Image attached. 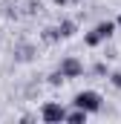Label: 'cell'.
Instances as JSON below:
<instances>
[{"label":"cell","mask_w":121,"mask_h":124,"mask_svg":"<svg viewBox=\"0 0 121 124\" xmlns=\"http://www.w3.org/2000/svg\"><path fill=\"white\" fill-rule=\"evenodd\" d=\"M110 81H113V87H118V90H121V69H115V72L110 75Z\"/></svg>","instance_id":"8fae6325"},{"label":"cell","mask_w":121,"mask_h":124,"mask_svg":"<svg viewBox=\"0 0 121 124\" xmlns=\"http://www.w3.org/2000/svg\"><path fill=\"white\" fill-rule=\"evenodd\" d=\"M58 72L63 75V81H69V78H81L84 75V63L78 61V58H63L58 66Z\"/></svg>","instance_id":"7a4b0ae2"},{"label":"cell","mask_w":121,"mask_h":124,"mask_svg":"<svg viewBox=\"0 0 121 124\" xmlns=\"http://www.w3.org/2000/svg\"><path fill=\"white\" fill-rule=\"evenodd\" d=\"M52 3H55V6H63V3H66V0H52Z\"/></svg>","instance_id":"7c38bea8"},{"label":"cell","mask_w":121,"mask_h":124,"mask_svg":"<svg viewBox=\"0 0 121 124\" xmlns=\"http://www.w3.org/2000/svg\"><path fill=\"white\" fill-rule=\"evenodd\" d=\"M115 29H121V15H118V20H115Z\"/></svg>","instance_id":"4fadbf2b"},{"label":"cell","mask_w":121,"mask_h":124,"mask_svg":"<svg viewBox=\"0 0 121 124\" xmlns=\"http://www.w3.org/2000/svg\"><path fill=\"white\" fill-rule=\"evenodd\" d=\"M58 32H60V40H66V38H72V35L78 32V23H75V20H60Z\"/></svg>","instance_id":"5b68a950"},{"label":"cell","mask_w":121,"mask_h":124,"mask_svg":"<svg viewBox=\"0 0 121 124\" xmlns=\"http://www.w3.org/2000/svg\"><path fill=\"white\" fill-rule=\"evenodd\" d=\"M49 84H52V87H60V84H63V75H60V72H52V75H49Z\"/></svg>","instance_id":"30bf717a"},{"label":"cell","mask_w":121,"mask_h":124,"mask_svg":"<svg viewBox=\"0 0 121 124\" xmlns=\"http://www.w3.org/2000/svg\"><path fill=\"white\" fill-rule=\"evenodd\" d=\"M84 43H87V46H98V43H101V40H98V35H95V32H87V35H84Z\"/></svg>","instance_id":"9c48e42d"},{"label":"cell","mask_w":121,"mask_h":124,"mask_svg":"<svg viewBox=\"0 0 121 124\" xmlns=\"http://www.w3.org/2000/svg\"><path fill=\"white\" fill-rule=\"evenodd\" d=\"M75 107H81V110H87V113H101V107H104V101H101V95L95 93V90H84V93L75 95V101H72Z\"/></svg>","instance_id":"6da1fadb"},{"label":"cell","mask_w":121,"mask_h":124,"mask_svg":"<svg viewBox=\"0 0 121 124\" xmlns=\"http://www.w3.org/2000/svg\"><path fill=\"white\" fill-rule=\"evenodd\" d=\"M40 118L46 124H58L66 118V110L60 107V104H43V110H40Z\"/></svg>","instance_id":"3957f363"},{"label":"cell","mask_w":121,"mask_h":124,"mask_svg":"<svg viewBox=\"0 0 121 124\" xmlns=\"http://www.w3.org/2000/svg\"><path fill=\"white\" fill-rule=\"evenodd\" d=\"M43 40H49V43L60 40V32H58V26H49V29H43Z\"/></svg>","instance_id":"ba28073f"},{"label":"cell","mask_w":121,"mask_h":124,"mask_svg":"<svg viewBox=\"0 0 121 124\" xmlns=\"http://www.w3.org/2000/svg\"><path fill=\"white\" fill-rule=\"evenodd\" d=\"M87 116H90L87 110H81V107H75L72 113H66V118H63V121H87Z\"/></svg>","instance_id":"52a82bcc"},{"label":"cell","mask_w":121,"mask_h":124,"mask_svg":"<svg viewBox=\"0 0 121 124\" xmlns=\"http://www.w3.org/2000/svg\"><path fill=\"white\" fill-rule=\"evenodd\" d=\"M92 32H95V35H98V40L104 43L107 38H113V32H115V23H113V20H104V23H98Z\"/></svg>","instance_id":"277c9868"},{"label":"cell","mask_w":121,"mask_h":124,"mask_svg":"<svg viewBox=\"0 0 121 124\" xmlns=\"http://www.w3.org/2000/svg\"><path fill=\"white\" fill-rule=\"evenodd\" d=\"M32 52H35V46H29V43H23V46H17V49H15L17 61H32Z\"/></svg>","instance_id":"8992f818"}]
</instances>
